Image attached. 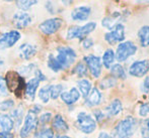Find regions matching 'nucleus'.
I'll return each mask as SVG.
<instances>
[{"mask_svg": "<svg viewBox=\"0 0 149 138\" xmlns=\"http://www.w3.org/2000/svg\"><path fill=\"white\" fill-rule=\"evenodd\" d=\"M138 37H139L140 45L143 47H149V25H145L141 27L138 31Z\"/></svg>", "mask_w": 149, "mask_h": 138, "instance_id": "nucleus-23", "label": "nucleus"}, {"mask_svg": "<svg viewBox=\"0 0 149 138\" xmlns=\"http://www.w3.org/2000/svg\"><path fill=\"white\" fill-rule=\"evenodd\" d=\"M122 109H123V106H122L121 101L119 99H115L107 106L106 113L108 116H116L121 112Z\"/></svg>", "mask_w": 149, "mask_h": 138, "instance_id": "nucleus-21", "label": "nucleus"}, {"mask_svg": "<svg viewBox=\"0 0 149 138\" xmlns=\"http://www.w3.org/2000/svg\"><path fill=\"white\" fill-rule=\"evenodd\" d=\"M63 86L62 85H52L50 87V98L51 99H57L62 94Z\"/></svg>", "mask_w": 149, "mask_h": 138, "instance_id": "nucleus-30", "label": "nucleus"}, {"mask_svg": "<svg viewBox=\"0 0 149 138\" xmlns=\"http://www.w3.org/2000/svg\"><path fill=\"white\" fill-rule=\"evenodd\" d=\"M20 32L17 30H11L9 32L2 33L0 35V51L12 47L20 39Z\"/></svg>", "mask_w": 149, "mask_h": 138, "instance_id": "nucleus-9", "label": "nucleus"}, {"mask_svg": "<svg viewBox=\"0 0 149 138\" xmlns=\"http://www.w3.org/2000/svg\"><path fill=\"white\" fill-rule=\"evenodd\" d=\"M0 138H13V134L10 132H0Z\"/></svg>", "mask_w": 149, "mask_h": 138, "instance_id": "nucleus-42", "label": "nucleus"}, {"mask_svg": "<svg viewBox=\"0 0 149 138\" xmlns=\"http://www.w3.org/2000/svg\"><path fill=\"white\" fill-rule=\"evenodd\" d=\"M51 117H52L51 113H44V114H42V116L38 119V123L40 122V124H41L42 126H44V125H46L47 123L50 122Z\"/></svg>", "mask_w": 149, "mask_h": 138, "instance_id": "nucleus-36", "label": "nucleus"}, {"mask_svg": "<svg viewBox=\"0 0 149 138\" xmlns=\"http://www.w3.org/2000/svg\"><path fill=\"white\" fill-rule=\"evenodd\" d=\"M149 114V104L147 103H143L140 106L139 109V115L142 117H145Z\"/></svg>", "mask_w": 149, "mask_h": 138, "instance_id": "nucleus-38", "label": "nucleus"}, {"mask_svg": "<svg viewBox=\"0 0 149 138\" xmlns=\"http://www.w3.org/2000/svg\"><path fill=\"white\" fill-rule=\"evenodd\" d=\"M10 118L13 121V125H15L17 127L19 126L22 121V118H24V108H22V105H19L16 109L12 111L11 115H10Z\"/></svg>", "mask_w": 149, "mask_h": 138, "instance_id": "nucleus-24", "label": "nucleus"}, {"mask_svg": "<svg viewBox=\"0 0 149 138\" xmlns=\"http://www.w3.org/2000/svg\"><path fill=\"white\" fill-rule=\"evenodd\" d=\"M57 56H55L62 70L68 69L76 60V53L70 47H58Z\"/></svg>", "mask_w": 149, "mask_h": 138, "instance_id": "nucleus-3", "label": "nucleus"}, {"mask_svg": "<svg viewBox=\"0 0 149 138\" xmlns=\"http://www.w3.org/2000/svg\"><path fill=\"white\" fill-rule=\"evenodd\" d=\"M92 45H93V41H92L91 38H84L82 41V45L84 49H89V47H92Z\"/></svg>", "mask_w": 149, "mask_h": 138, "instance_id": "nucleus-39", "label": "nucleus"}, {"mask_svg": "<svg viewBox=\"0 0 149 138\" xmlns=\"http://www.w3.org/2000/svg\"><path fill=\"white\" fill-rule=\"evenodd\" d=\"M149 71V60H137L133 62L129 69V73L131 76L141 78L145 76Z\"/></svg>", "mask_w": 149, "mask_h": 138, "instance_id": "nucleus-12", "label": "nucleus"}, {"mask_svg": "<svg viewBox=\"0 0 149 138\" xmlns=\"http://www.w3.org/2000/svg\"><path fill=\"white\" fill-rule=\"evenodd\" d=\"M40 83L41 82H40L37 78L31 79V80L26 83V96H28L31 100L35 99L36 92H37Z\"/></svg>", "mask_w": 149, "mask_h": 138, "instance_id": "nucleus-20", "label": "nucleus"}, {"mask_svg": "<svg viewBox=\"0 0 149 138\" xmlns=\"http://www.w3.org/2000/svg\"><path fill=\"white\" fill-rule=\"evenodd\" d=\"M90 12L91 9L88 6H79L73 9V11L71 12V17L76 21H84L89 17Z\"/></svg>", "mask_w": 149, "mask_h": 138, "instance_id": "nucleus-14", "label": "nucleus"}, {"mask_svg": "<svg viewBox=\"0 0 149 138\" xmlns=\"http://www.w3.org/2000/svg\"><path fill=\"white\" fill-rule=\"evenodd\" d=\"M57 138H70V137H68V136H65V135H61V136H58Z\"/></svg>", "mask_w": 149, "mask_h": 138, "instance_id": "nucleus-47", "label": "nucleus"}, {"mask_svg": "<svg viewBox=\"0 0 149 138\" xmlns=\"http://www.w3.org/2000/svg\"><path fill=\"white\" fill-rule=\"evenodd\" d=\"M77 128L80 131H82L85 134H90L96 128V122L89 114L85 112H80L77 115L76 120Z\"/></svg>", "mask_w": 149, "mask_h": 138, "instance_id": "nucleus-5", "label": "nucleus"}, {"mask_svg": "<svg viewBox=\"0 0 149 138\" xmlns=\"http://www.w3.org/2000/svg\"><path fill=\"white\" fill-rule=\"evenodd\" d=\"M35 76H36L35 78H37L40 82H42V81H46V76L40 70H36L35 71Z\"/></svg>", "mask_w": 149, "mask_h": 138, "instance_id": "nucleus-40", "label": "nucleus"}, {"mask_svg": "<svg viewBox=\"0 0 149 138\" xmlns=\"http://www.w3.org/2000/svg\"><path fill=\"white\" fill-rule=\"evenodd\" d=\"M8 90L6 87L5 79L0 76V96H7Z\"/></svg>", "mask_w": 149, "mask_h": 138, "instance_id": "nucleus-37", "label": "nucleus"}, {"mask_svg": "<svg viewBox=\"0 0 149 138\" xmlns=\"http://www.w3.org/2000/svg\"><path fill=\"white\" fill-rule=\"evenodd\" d=\"M38 126V117L37 114H35L33 112H31L30 110L26 115V118H24V126L20 129L19 135L22 138H26L30 135V133L33 130H35Z\"/></svg>", "mask_w": 149, "mask_h": 138, "instance_id": "nucleus-7", "label": "nucleus"}, {"mask_svg": "<svg viewBox=\"0 0 149 138\" xmlns=\"http://www.w3.org/2000/svg\"><path fill=\"white\" fill-rule=\"evenodd\" d=\"M63 20L59 17L50 18V19L45 20L39 25V29L46 35H51L57 32L62 26Z\"/></svg>", "mask_w": 149, "mask_h": 138, "instance_id": "nucleus-8", "label": "nucleus"}, {"mask_svg": "<svg viewBox=\"0 0 149 138\" xmlns=\"http://www.w3.org/2000/svg\"><path fill=\"white\" fill-rule=\"evenodd\" d=\"M5 83L7 90L13 93L17 98H22L26 95V81L24 77L15 71H9L5 76Z\"/></svg>", "mask_w": 149, "mask_h": 138, "instance_id": "nucleus-1", "label": "nucleus"}, {"mask_svg": "<svg viewBox=\"0 0 149 138\" xmlns=\"http://www.w3.org/2000/svg\"><path fill=\"white\" fill-rule=\"evenodd\" d=\"M141 134L143 138H149V119H145L142 122Z\"/></svg>", "mask_w": 149, "mask_h": 138, "instance_id": "nucleus-35", "label": "nucleus"}, {"mask_svg": "<svg viewBox=\"0 0 149 138\" xmlns=\"http://www.w3.org/2000/svg\"><path fill=\"white\" fill-rule=\"evenodd\" d=\"M14 106V101L11 99L5 100V101L0 102V111H7L11 109Z\"/></svg>", "mask_w": 149, "mask_h": 138, "instance_id": "nucleus-34", "label": "nucleus"}, {"mask_svg": "<svg viewBox=\"0 0 149 138\" xmlns=\"http://www.w3.org/2000/svg\"><path fill=\"white\" fill-rule=\"evenodd\" d=\"M95 27H96L95 22H88V23H86L83 26L73 25L71 27H69L68 31H67V38L68 39L79 38L81 41H83L84 38H86V36L90 32H92L95 29Z\"/></svg>", "mask_w": 149, "mask_h": 138, "instance_id": "nucleus-4", "label": "nucleus"}, {"mask_svg": "<svg viewBox=\"0 0 149 138\" xmlns=\"http://www.w3.org/2000/svg\"><path fill=\"white\" fill-rule=\"evenodd\" d=\"M62 101L67 105H72L75 102H77L80 98V93L76 88H72L70 91L68 92H62L60 95Z\"/></svg>", "mask_w": 149, "mask_h": 138, "instance_id": "nucleus-15", "label": "nucleus"}, {"mask_svg": "<svg viewBox=\"0 0 149 138\" xmlns=\"http://www.w3.org/2000/svg\"><path fill=\"white\" fill-rule=\"evenodd\" d=\"M73 74H76L78 77H84L87 74V69L83 62H79L73 69Z\"/></svg>", "mask_w": 149, "mask_h": 138, "instance_id": "nucleus-33", "label": "nucleus"}, {"mask_svg": "<svg viewBox=\"0 0 149 138\" xmlns=\"http://www.w3.org/2000/svg\"><path fill=\"white\" fill-rule=\"evenodd\" d=\"M19 56L24 60H30L37 54V47L30 43H24L18 49Z\"/></svg>", "mask_w": 149, "mask_h": 138, "instance_id": "nucleus-16", "label": "nucleus"}, {"mask_svg": "<svg viewBox=\"0 0 149 138\" xmlns=\"http://www.w3.org/2000/svg\"><path fill=\"white\" fill-rule=\"evenodd\" d=\"M94 116H95V118H96V120H102V117H104V114H102V112H100V110H96L95 112H94Z\"/></svg>", "mask_w": 149, "mask_h": 138, "instance_id": "nucleus-43", "label": "nucleus"}, {"mask_svg": "<svg viewBox=\"0 0 149 138\" xmlns=\"http://www.w3.org/2000/svg\"><path fill=\"white\" fill-rule=\"evenodd\" d=\"M12 22H13V25L17 29H24L31 24V16L28 12H24V11L16 12L13 15Z\"/></svg>", "mask_w": 149, "mask_h": 138, "instance_id": "nucleus-13", "label": "nucleus"}, {"mask_svg": "<svg viewBox=\"0 0 149 138\" xmlns=\"http://www.w3.org/2000/svg\"><path fill=\"white\" fill-rule=\"evenodd\" d=\"M120 20H121V14L118 13V12H115V13L111 14V16L104 17V19H102V24L106 28L112 30L115 26L120 24Z\"/></svg>", "mask_w": 149, "mask_h": 138, "instance_id": "nucleus-19", "label": "nucleus"}, {"mask_svg": "<svg viewBox=\"0 0 149 138\" xmlns=\"http://www.w3.org/2000/svg\"><path fill=\"white\" fill-rule=\"evenodd\" d=\"M31 111L35 113V114H38L40 111H42V107L40 105H35V107H33V109H31Z\"/></svg>", "mask_w": 149, "mask_h": 138, "instance_id": "nucleus-44", "label": "nucleus"}, {"mask_svg": "<svg viewBox=\"0 0 149 138\" xmlns=\"http://www.w3.org/2000/svg\"><path fill=\"white\" fill-rule=\"evenodd\" d=\"M136 51H137V47L132 41H124L120 43L117 47L115 58H117L118 62H124L130 56L135 55Z\"/></svg>", "mask_w": 149, "mask_h": 138, "instance_id": "nucleus-6", "label": "nucleus"}, {"mask_svg": "<svg viewBox=\"0 0 149 138\" xmlns=\"http://www.w3.org/2000/svg\"><path fill=\"white\" fill-rule=\"evenodd\" d=\"M33 138H54V132L50 128H43L36 133Z\"/></svg>", "mask_w": 149, "mask_h": 138, "instance_id": "nucleus-31", "label": "nucleus"}, {"mask_svg": "<svg viewBox=\"0 0 149 138\" xmlns=\"http://www.w3.org/2000/svg\"><path fill=\"white\" fill-rule=\"evenodd\" d=\"M52 127H53L54 130L59 133H64L69 130L68 124H67L66 121L64 120L62 115H60V114L56 115V116L54 117L53 121H52Z\"/></svg>", "mask_w": 149, "mask_h": 138, "instance_id": "nucleus-18", "label": "nucleus"}, {"mask_svg": "<svg viewBox=\"0 0 149 138\" xmlns=\"http://www.w3.org/2000/svg\"><path fill=\"white\" fill-rule=\"evenodd\" d=\"M142 91L145 92V93H148L149 92V78L148 77L144 80L143 86H142Z\"/></svg>", "mask_w": 149, "mask_h": 138, "instance_id": "nucleus-41", "label": "nucleus"}, {"mask_svg": "<svg viewBox=\"0 0 149 138\" xmlns=\"http://www.w3.org/2000/svg\"><path fill=\"white\" fill-rule=\"evenodd\" d=\"M38 3L37 0H18L15 2V5L17 8H19L22 11L26 12V10H29L31 6L36 5Z\"/></svg>", "mask_w": 149, "mask_h": 138, "instance_id": "nucleus-27", "label": "nucleus"}, {"mask_svg": "<svg viewBox=\"0 0 149 138\" xmlns=\"http://www.w3.org/2000/svg\"><path fill=\"white\" fill-rule=\"evenodd\" d=\"M48 67L55 73L62 71V68H61L59 62H57V60H56L55 56L53 54H50L49 56H48Z\"/></svg>", "mask_w": 149, "mask_h": 138, "instance_id": "nucleus-29", "label": "nucleus"}, {"mask_svg": "<svg viewBox=\"0 0 149 138\" xmlns=\"http://www.w3.org/2000/svg\"><path fill=\"white\" fill-rule=\"evenodd\" d=\"M111 73H112V75L115 77V78H118V79H125L126 78V73H125V71H124L123 67H122L120 64L112 66V68H111Z\"/></svg>", "mask_w": 149, "mask_h": 138, "instance_id": "nucleus-28", "label": "nucleus"}, {"mask_svg": "<svg viewBox=\"0 0 149 138\" xmlns=\"http://www.w3.org/2000/svg\"><path fill=\"white\" fill-rule=\"evenodd\" d=\"M104 38L110 45L118 43V41H123L125 39V27L123 24H118L116 25L110 32L104 34Z\"/></svg>", "mask_w": 149, "mask_h": 138, "instance_id": "nucleus-11", "label": "nucleus"}, {"mask_svg": "<svg viewBox=\"0 0 149 138\" xmlns=\"http://www.w3.org/2000/svg\"><path fill=\"white\" fill-rule=\"evenodd\" d=\"M13 121L9 115L0 113V127L3 132H10L13 128Z\"/></svg>", "mask_w": 149, "mask_h": 138, "instance_id": "nucleus-22", "label": "nucleus"}, {"mask_svg": "<svg viewBox=\"0 0 149 138\" xmlns=\"http://www.w3.org/2000/svg\"><path fill=\"white\" fill-rule=\"evenodd\" d=\"M97 138H111V137H110V135L107 134L106 132H102L100 135H98V137H97Z\"/></svg>", "mask_w": 149, "mask_h": 138, "instance_id": "nucleus-45", "label": "nucleus"}, {"mask_svg": "<svg viewBox=\"0 0 149 138\" xmlns=\"http://www.w3.org/2000/svg\"><path fill=\"white\" fill-rule=\"evenodd\" d=\"M84 62L86 64L87 68L90 71L91 75L94 78H98L100 76V73H102V60L100 58L93 55H88L84 56Z\"/></svg>", "mask_w": 149, "mask_h": 138, "instance_id": "nucleus-10", "label": "nucleus"}, {"mask_svg": "<svg viewBox=\"0 0 149 138\" xmlns=\"http://www.w3.org/2000/svg\"><path fill=\"white\" fill-rule=\"evenodd\" d=\"M137 128V121L131 116L126 117L115 127L113 136L114 138H129L134 134Z\"/></svg>", "mask_w": 149, "mask_h": 138, "instance_id": "nucleus-2", "label": "nucleus"}, {"mask_svg": "<svg viewBox=\"0 0 149 138\" xmlns=\"http://www.w3.org/2000/svg\"><path fill=\"white\" fill-rule=\"evenodd\" d=\"M115 60V53L112 49H109L104 51V56H102V64L107 69H110L112 67L113 62Z\"/></svg>", "mask_w": 149, "mask_h": 138, "instance_id": "nucleus-25", "label": "nucleus"}, {"mask_svg": "<svg viewBox=\"0 0 149 138\" xmlns=\"http://www.w3.org/2000/svg\"><path fill=\"white\" fill-rule=\"evenodd\" d=\"M50 87L51 86H45L39 92V98L43 101V103H48L50 100Z\"/></svg>", "mask_w": 149, "mask_h": 138, "instance_id": "nucleus-32", "label": "nucleus"}, {"mask_svg": "<svg viewBox=\"0 0 149 138\" xmlns=\"http://www.w3.org/2000/svg\"><path fill=\"white\" fill-rule=\"evenodd\" d=\"M2 66H3V60H2V58H0V69H1Z\"/></svg>", "mask_w": 149, "mask_h": 138, "instance_id": "nucleus-46", "label": "nucleus"}, {"mask_svg": "<svg viewBox=\"0 0 149 138\" xmlns=\"http://www.w3.org/2000/svg\"><path fill=\"white\" fill-rule=\"evenodd\" d=\"M78 89L80 91V93L82 94L83 97L86 98L90 93V91H91V83L88 80L83 79V80L78 82Z\"/></svg>", "mask_w": 149, "mask_h": 138, "instance_id": "nucleus-26", "label": "nucleus"}, {"mask_svg": "<svg viewBox=\"0 0 149 138\" xmlns=\"http://www.w3.org/2000/svg\"><path fill=\"white\" fill-rule=\"evenodd\" d=\"M100 100H102V94L97 88H93L91 89L88 96L85 98V105L88 107H94L100 103Z\"/></svg>", "mask_w": 149, "mask_h": 138, "instance_id": "nucleus-17", "label": "nucleus"}]
</instances>
